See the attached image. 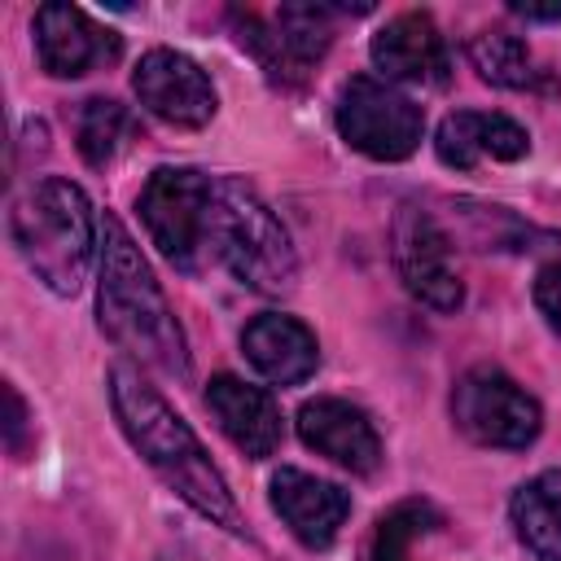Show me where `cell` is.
<instances>
[{"label": "cell", "mask_w": 561, "mask_h": 561, "mask_svg": "<svg viewBox=\"0 0 561 561\" xmlns=\"http://www.w3.org/2000/svg\"><path fill=\"white\" fill-rule=\"evenodd\" d=\"M390 254H394V272L403 289L421 307L456 311L465 302V285L451 263V241L434 224V215H425L421 206H399L394 228H390Z\"/></svg>", "instance_id": "9"}, {"label": "cell", "mask_w": 561, "mask_h": 561, "mask_svg": "<svg viewBox=\"0 0 561 561\" xmlns=\"http://www.w3.org/2000/svg\"><path fill=\"white\" fill-rule=\"evenodd\" d=\"M298 438L359 478L377 473V465H381V438H377L373 421L355 403L333 399V394H320L298 408Z\"/></svg>", "instance_id": "13"}, {"label": "cell", "mask_w": 561, "mask_h": 561, "mask_svg": "<svg viewBox=\"0 0 561 561\" xmlns=\"http://www.w3.org/2000/svg\"><path fill=\"white\" fill-rule=\"evenodd\" d=\"M4 399H9V421H4V443H9V451L13 456H22L26 451V403H22V394L13 390V386H4Z\"/></svg>", "instance_id": "23"}, {"label": "cell", "mask_w": 561, "mask_h": 561, "mask_svg": "<svg viewBox=\"0 0 561 561\" xmlns=\"http://www.w3.org/2000/svg\"><path fill=\"white\" fill-rule=\"evenodd\" d=\"M443 526V513L430 500H399L373 530V548L368 561H416L412 548Z\"/></svg>", "instance_id": "20"}, {"label": "cell", "mask_w": 561, "mask_h": 561, "mask_svg": "<svg viewBox=\"0 0 561 561\" xmlns=\"http://www.w3.org/2000/svg\"><path fill=\"white\" fill-rule=\"evenodd\" d=\"M96 324L101 333L127 351L136 364L184 381L188 377V342L184 329L153 280L140 245L127 237V228L105 215L101 219V250H96Z\"/></svg>", "instance_id": "2"}, {"label": "cell", "mask_w": 561, "mask_h": 561, "mask_svg": "<svg viewBox=\"0 0 561 561\" xmlns=\"http://www.w3.org/2000/svg\"><path fill=\"white\" fill-rule=\"evenodd\" d=\"M272 508L280 513V522L294 530L298 543L329 548L337 539L342 522L351 517V495L329 478L285 465L272 473Z\"/></svg>", "instance_id": "14"}, {"label": "cell", "mask_w": 561, "mask_h": 561, "mask_svg": "<svg viewBox=\"0 0 561 561\" xmlns=\"http://www.w3.org/2000/svg\"><path fill=\"white\" fill-rule=\"evenodd\" d=\"M35 53L39 66L57 79H79L101 61L118 57V35L96 26L75 4H39L35 9Z\"/></svg>", "instance_id": "11"}, {"label": "cell", "mask_w": 561, "mask_h": 561, "mask_svg": "<svg viewBox=\"0 0 561 561\" xmlns=\"http://www.w3.org/2000/svg\"><path fill=\"white\" fill-rule=\"evenodd\" d=\"M9 237L22 263L53 294H75L88 276L92 254L101 250V219H92V206L79 184L39 180L13 202Z\"/></svg>", "instance_id": "3"}, {"label": "cell", "mask_w": 561, "mask_h": 561, "mask_svg": "<svg viewBox=\"0 0 561 561\" xmlns=\"http://www.w3.org/2000/svg\"><path fill=\"white\" fill-rule=\"evenodd\" d=\"M469 61L495 88H530L535 83V57L508 31H482V35H473L469 39Z\"/></svg>", "instance_id": "21"}, {"label": "cell", "mask_w": 561, "mask_h": 561, "mask_svg": "<svg viewBox=\"0 0 561 561\" xmlns=\"http://www.w3.org/2000/svg\"><path fill=\"white\" fill-rule=\"evenodd\" d=\"M535 307H539L543 320L561 333V263H552V267H543V272L535 276Z\"/></svg>", "instance_id": "22"}, {"label": "cell", "mask_w": 561, "mask_h": 561, "mask_svg": "<svg viewBox=\"0 0 561 561\" xmlns=\"http://www.w3.org/2000/svg\"><path fill=\"white\" fill-rule=\"evenodd\" d=\"M333 118H337L342 140L373 162H403L408 153H416L421 131H425L421 105H412L399 88L373 75H355L342 88Z\"/></svg>", "instance_id": "7"}, {"label": "cell", "mask_w": 561, "mask_h": 561, "mask_svg": "<svg viewBox=\"0 0 561 561\" xmlns=\"http://www.w3.org/2000/svg\"><path fill=\"white\" fill-rule=\"evenodd\" d=\"M110 408L118 430L127 434V443L140 451V460L193 508L202 513L210 526H224L232 535H245L241 508L219 473V465L206 456V447L197 443V434L184 425V416L140 377V368L131 364H114L110 368Z\"/></svg>", "instance_id": "1"}, {"label": "cell", "mask_w": 561, "mask_h": 561, "mask_svg": "<svg viewBox=\"0 0 561 561\" xmlns=\"http://www.w3.org/2000/svg\"><path fill=\"white\" fill-rule=\"evenodd\" d=\"M508 9L522 13V18H530V22H561V0L557 4H522V0H513Z\"/></svg>", "instance_id": "24"}, {"label": "cell", "mask_w": 561, "mask_h": 561, "mask_svg": "<svg viewBox=\"0 0 561 561\" xmlns=\"http://www.w3.org/2000/svg\"><path fill=\"white\" fill-rule=\"evenodd\" d=\"M131 88H136V101L171 127L193 131L215 118V88H210L206 70L175 48H149L136 61Z\"/></svg>", "instance_id": "10"}, {"label": "cell", "mask_w": 561, "mask_h": 561, "mask_svg": "<svg viewBox=\"0 0 561 561\" xmlns=\"http://www.w3.org/2000/svg\"><path fill=\"white\" fill-rule=\"evenodd\" d=\"M508 513L526 552L539 561H561V469H543L539 478L522 482Z\"/></svg>", "instance_id": "18"}, {"label": "cell", "mask_w": 561, "mask_h": 561, "mask_svg": "<svg viewBox=\"0 0 561 561\" xmlns=\"http://www.w3.org/2000/svg\"><path fill=\"white\" fill-rule=\"evenodd\" d=\"M373 66L394 83H447V44L430 13H399L373 35Z\"/></svg>", "instance_id": "15"}, {"label": "cell", "mask_w": 561, "mask_h": 561, "mask_svg": "<svg viewBox=\"0 0 561 561\" xmlns=\"http://www.w3.org/2000/svg\"><path fill=\"white\" fill-rule=\"evenodd\" d=\"M206 412L215 416L224 438L237 451H245L250 460H267L285 438L276 399L263 386H250L232 373H219L206 381Z\"/></svg>", "instance_id": "12"}, {"label": "cell", "mask_w": 561, "mask_h": 561, "mask_svg": "<svg viewBox=\"0 0 561 561\" xmlns=\"http://www.w3.org/2000/svg\"><path fill=\"white\" fill-rule=\"evenodd\" d=\"M232 18L241 26V44L263 61L276 83H302L333 44V22L324 4H280L272 18L245 9Z\"/></svg>", "instance_id": "8"}, {"label": "cell", "mask_w": 561, "mask_h": 561, "mask_svg": "<svg viewBox=\"0 0 561 561\" xmlns=\"http://www.w3.org/2000/svg\"><path fill=\"white\" fill-rule=\"evenodd\" d=\"M75 136H79V153L88 167H110L136 136V118L127 114V105L92 96L83 101L79 118H75Z\"/></svg>", "instance_id": "19"}, {"label": "cell", "mask_w": 561, "mask_h": 561, "mask_svg": "<svg viewBox=\"0 0 561 561\" xmlns=\"http://www.w3.org/2000/svg\"><path fill=\"white\" fill-rule=\"evenodd\" d=\"M210 193H215V180H206L202 171L158 167L136 197V210L153 245L180 272H197L202 259L210 254Z\"/></svg>", "instance_id": "5"}, {"label": "cell", "mask_w": 561, "mask_h": 561, "mask_svg": "<svg viewBox=\"0 0 561 561\" xmlns=\"http://www.w3.org/2000/svg\"><path fill=\"white\" fill-rule=\"evenodd\" d=\"M241 351L245 359L276 386H298L316 373L320 364V346H316V333L294 320V316H276V311H263L245 324L241 333Z\"/></svg>", "instance_id": "17"}, {"label": "cell", "mask_w": 561, "mask_h": 561, "mask_svg": "<svg viewBox=\"0 0 561 561\" xmlns=\"http://www.w3.org/2000/svg\"><path fill=\"white\" fill-rule=\"evenodd\" d=\"M451 421L478 447H530L543 430L539 403L500 368L478 364L451 390Z\"/></svg>", "instance_id": "6"}, {"label": "cell", "mask_w": 561, "mask_h": 561, "mask_svg": "<svg viewBox=\"0 0 561 561\" xmlns=\"http://www.w3.org/2000/svg\"><path fill=\"white\" fill-rule=\"evenodd\" d=\"M210 254L250 289L280 294L298 276V254L285 224L245 180H215L210 193Z\"/></svg>", "instance_id": "4"}, {"label": "cell", "mask_w": 561, "mask_h": 561, "mask_svg": "<svg viewBox=\"0 0 561 561\" xmlns=\"http://www.w3.org/2000/svg\"><path fill=\"white\" fill-rule=\"evenodd\" d=\"M434 149L447 167L473 171L482 162H517L530 153V136L508 114H482V110H456L438 123Z\"/></svg>", "instance_id": "16"}]
</instances>
